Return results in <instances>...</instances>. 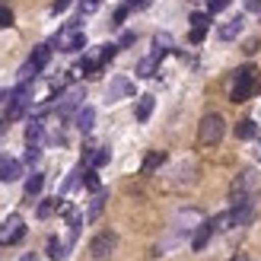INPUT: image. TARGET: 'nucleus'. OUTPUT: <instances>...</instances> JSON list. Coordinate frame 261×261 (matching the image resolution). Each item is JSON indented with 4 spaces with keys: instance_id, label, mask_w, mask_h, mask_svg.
<instances>
[{
    "instance_id": "33",
    "label": "nucleus",
    "mask_w": 261,
    "mask_h": 261,
    "mask_svg": "<svg viewBox=\"0 0 261 261\" xmlns=\"http://www.w3.org/2000/svg\"><path fill=\"white\" fill-rule=\"evenodd\" d=\"M150 4H153V0H127V7H130V10H147Z\"/></svg>"
},
{
    "instance_id": "38",
    "label": "nucleus",
    "mask_w": 261,
    "mask_h": 261,
    "mask_svg": "<svg viewBox=\"0 0 261 261\" xmlns=\"http://www.w3.org/2000/svg\"><path fill=\"white\" fill-rule=\"evenodd\" d=\"M19 261H38V255H35V252H25V255H22Z\"/></svg>"
},
{
    "instance_id": "13",
    "label": "nucleus",
    "mask_w": 261,
    "mask_h": 261,
    "mask_svg": "<svg viewBox=\"0 0 261 261\" xmlns=\"http://www.w3.org/2000/svg\"><path fill=\"white\" fill-rule=\"evenodd\" d=\"M106 201H109V194L106 191H96V198L89 201V211H86V223H93V220H99V214H102V207H106Z\"/></svg>"
},
{
    "instance_id": "8",
    "label": "nucleus",
    "mask_w": 261,
    "mask_h": 261,
    "mask_svg": "<svg viewBox=\"0 0 261 261\" xmlns=\"http://www.w3.org/2000/svg\"><path fill=\"white\" fill-rule=\"evenodd\" d=\"M130 96H134V83H130L127 76H112V83L106 89V99L118 102V99H130Z\"/></svg>"
},
{
    "instance_id": "30",
    "label": "nucleus",
    "mask_w": 261,
    "mask_h": 261,
    "mask_svg": "<svg viewBox=\"0 0 261 261\" xmlns=\"http://www.w3.org/2000/svg\"><path fill=\"white\" fill-rule=\"evenodd\" d=\"M229 7V0H207V13H223Z\"/></svg>"
},
{
    "instance_id": "16",
    "label": "nucleus",
    "mask_w": 261,
    "mask_h": 261,
    "mask_svg": "<svg viewBox=\"0 0 261 261\" xmlns=\"http://www.w3.org/2000/svg\"><path fill=\"white\" fill-rule=\"evenodd\" d=\"M42 188H45V175L42 172H32L29 178H25V198H38V194H42Z\"/></svg>"
},
{
    "instance_id": "41",
    "label": "nucleus",
    "mask_w": 261,
    "mask_h": 261,
    "mask_svg": "<svg viewBox=\"0 0 261 261\" xmlns=\"http://www.w3.org/2000/svg\"><path fill=\"white\" fill-rule=\"evenodd\" d=\"M7 160H10V156H0V172H4V166H7Z\"/></svg>"
},
{
    "instance_id": "29",
    "label": "nucleus",
    "mask_w": 261,
    "mask_h": 261,
    "mask_svg": "<svg viewBox=\"0 0 261 261\" xmlns=\"http://www.w3.org/2000/svg\"><path fill=\"white\" fill-rule=\"evenodd\" d=\"M96 10H99V0H80V16H89Z\"/></svg>"
},
{
    "instance_id": "25",
    "label": "nucleus",
    "mask_w": 261,
    "mask_h": 261,
    "mask_svg": "<svg viewBox=\"0 0 261 261\" xmlns=\"http://www.w3.org/2000/svg\"><path fill=\"white\" fill-rule=\"evenodd\" d=\"M163 163H166V153H150L147 160H143V172L150 175V172H156V169H160Z\"/></svg>"
},
{
    "instance_id": "32",
    "label": "nucleus",
    "mask_w": 261,
    "mask_h": 261,
    "mask_svg": "<svg viewBox=\"0 0 261 261\" xmlns=\"http://www.w3.org/2000/svg\"><path fill=\"white\" fill-rule=\"evenodd\" d=\"M204 35H207V29H191V32H188V42H191V45H201Z\"/></svg>"
},
{
    "instance_id": "31",
    "label": "nucleus",
    "mask_w": 261,
    "mask_h": 261,
    "mask_svg": "<svg viewBox=\"0 0 261 261\" xmlns=\"http://www.w3.org/2000/svg\"><path fill=\"white\" fill-rule=\"evenodd\" d=\"M7 25H13V10L0 7V29H7Z\"/></svg>"
},
{
    "instance_id": "22",
    "label": "nucleus",
    "mask_w": 261,
    "mask_h": 261,
    "mask_svg": "<svg viewBox=\"0 0 261 261\" xmlns=\"http://www.w3.org/2000/svg\"><path fill=\"white\" fill-rule=\"evenodd\" d=\"M89 153H86V160H89V166H93V169H99V166H106L109 160H112V153L109 150H96L93 153V147H86Z\"/></svg>"
},
{
    "instance_id": "2",
    "label": "nucleus",
    "mask_w": 261,
    "mask_h": 261,
    "mask_svg": "<svg viewBox=\"0 0 261 261\" xmlns=\"http://www.w3.org/2000/svg\"><path fill=\"white\" fill-rule=\"evenodd\" d=\"M226 134V118L220 112H207L198 124V143L201 147H217Z\"/></svg>"
},
{
    "instance_id": "20",
    "label": "nucleus",
    "mask_w": 261,
    "mask_h": 261,
    "mask_svg": "<svg viewBox=\"0 0 261 261\" xmlns=\"http://www.w3.org/2000/svg\"><path fill=\"white\" fill-rule=\"evenodd\" d=\"M255 134H258V127H255L252 118H242V121L236 124V137H239V140H252Z\"/></svg>"
},
{
    "instance_id": "1",
    "label": "nucleus",
    "mask_w": 261,
    "mask_h": 261,
    "mask_svg": "<svg viewBox=\"0 0 261 261\" xmlns=\"http://www.w3.org/2000/svg\"><path fill=\"white\" fill-rule=\"evenodd\" d=\"M160 181L169 191H185V188H191L194 181H198V166H194L191 160H181V163H175L172 169H169Z\"/></svg>"
},
{
    "instance_id": "12",
    "label": "nucleus",
    "mask_w": 261,
    "mask_h": 261,
    "mask_svg": "<svg viewBox=\"0 0 261 261\" xmlns=\"http://www.w3.org/2000/svg\"><path fill=\"white\" fill-rule=\"evenodd\" d=\"M93 124H96V109H93V106H83L80 112H76V127H80L83 134H89V130H93Z\"/></svg>"
},
{
    "instance_id": "6",
    "label": "nucleus",
    "mask_w": 261,
    "mask_h": 261,
    "mask_svg": "<svg viewBox=\"0 0 261 261\" xmlns=\"http://www.w3.org/2000/svg\"><path fill=\"white\" fill-rule=\"evenodd\" d=\"M255 188H258V172H255V169H242V172L232 178V185H229V201L236 204L242 198H249Z\"/></svg>"
},
{
    "instance_id": "7",
    "label": "nucleus",
    "mask_w": 261,
    "mask_h": 261,
    "mask_svg": "<svg viewBox=\"0 0 261 261\" xmlns=\"http://www.w3.org/2000/svg\"><path fill=\"white\" fill-rule=\"evenodd\" d=\"M25 236V223L19 214H10L4 223H0V245H16Z\"/></svg>"
},
{
    "instance_id": "28",
    "label": "nucleus",
    "mask_w": 261,
    "mask_h": 261,
    "mask_svg": "<svg viewBox=\"0 0 261 261\" xmlns=\"http://www.w3.org/2000/svg\"><path fill=\"white\" fill-rule=\"evenodd\" d=\"M127 13H130V7H127V4H124V7H118V10L112 13V29H118V25L127 19Z\"/></svg>"
},
{
    "instance_id": "19",
    "label": "nucleus",
    "mask_w": 261,
    "mask_h": 261,
    "mask_svg": "<svg viewBox=\"0 0 261 261\" xmlns=\"http://www.w3.org/2000/svg\"><path fill=\"white\" fill-rule=\"evenodd\" d=\"M156 67H160V58H156V55L143 58V61L137 64V76H143V80H147V76H156Z\"/></svg>"
},
{
    "instance_id": "34",
    "label": "nucleus",
    "mask_w": 261,
    "mask_h": 261,
    "mask_svg": "<svg viewBox=\"0 0 261 261\" xmlns=\"http://www.w3.org/2000/svg\"><path fill=\"white\" fill-rule=\"evenodd\" d=\"M73 4V0H55V7H51V13H64V10H67Z\"/></svg>"
},
{
    "instance_id": "17",
    "label": "nucleus",
    "mask_w": 261,
    "mask_h": 261,
    "mask_svg": "<svg viewBox=\"0 0 261 261\" xmlns=\"http://www.w3.org/2000/svg\"><path fill=\"white\" fill-rule=\"evenodd\" d=\"M58 207H61V198H42V204L35 207V217H38V220H48L51 214L58 211Z\"/></svg>"
},
{
    "instance_id": "39",
    "label": "nucleus",
    "mask_w": 261,
    "mask_h": 261,
    "mask_svg": "<svg viewBox=\"0 0 261 261\" xmlns=\"http://www.w3.org/2000/svg\"><path fill=\"white\" fill-rule=\"evenodd\" d=\"M229 261H252V258H249V255H242V252H239V255H232Z\"/></svg>"
},
{
    "instance_id": "5",
    "label": "nucleus",
    "mask_w": 261,
    "mask_h": 261,
    "mask_svg": "<svg viewBox=\"0 0 261 261\" xmlns=\"http://www.w3.org/2000/svg\"><path fill=\"white\" fill-rule=\"evenodd\" d=\"M83 99H86V89H83V86L64 89V93L58 96V115H61V118H70V115H76V112L83 109Z\"/></svg>"
},
{
    "instance_id": "26",
    "label": "nucleus",
    "mask_w": 261,
    "mask_h": 261,
    "mask_svg": "<svg viewBox=\"0 0 261 261\" xmlns=\"http://www.w3.org/2000/svg\"><path fill=\"white\" fill-rule=\"evenodd\" d=\"M214 13H191V29H207Z\"/></svg>"
},
{
    "instance_id": "4",
    "label": "nucleus",
    "mask_w": 261,
    "mask_h": 261,
    "mask_svg": "<svg viewBox=\"0 0 261 261\" xmlns=\"http://www.w3.org/2000/svg\"><path fill=\"white\" fill-rule=\"evenodd\" d=\"M115 252H118V236H115L112 229H102L99 236H93V242H89V258L93 261H112Z\"/></svg>"
},
{
    "instance_id": "23",
    "label": "nucleus",
    "mask_w": 261,
    "mask_h": 261,
    "mask_svg": "<svg viewBox=\"0 0 261 261\" xmlns=\"http://www.w3.org/2000/svg\"><path fill=\"white\" fill-rule=\"evenodd\" d=\"M64 255H67V245H64L61 239L51 236V239H48V258H51V261H61Z\"/></svg>"
},
{
    "instance_id": "40",
    "label": "nucleus",
    "mask_w": 261,
    "mask_h": 261,
    "mask_svg": "<svg viewBox=\"0 0 261 261\" xmlns=\"http://www.w3.org/2000/svg\"><path fill=\"white\" fill-rule=\"evenodd\" d=\"M4 134H7V118H0V140H4Z\"/></svg>"
},
{
    "instance_id": "10",
    "label": "nucleus",
    "mask_w": 261,
    "mask_h": 261,
    "mask_svg": "<svg viewBox=\"0 0 261 261\" xmlns=\"http://www.w3.org/2000/svg\"><path fill=\"white\" fill-rule=\"evenodd\" d=\"M214 232H217V229H214V220H204V223L191 232V249H194V252H204Z\"/></svg>"
},
{
    "instance_id": "36",
    "label": "nucleus",
    "mask_w": 261,
    "mask_h": 261,
    "mask_svg": "<svg viewBox=\"0 0 261 261\" xmlns=\"http://www.w3.org/2000/svg\"><path fill=\"white\" fill-rule=\"evenodd\" d=\"M245 10H249V13H261V0H245Z\"/></svg>"
},
{
    "instance_id": "37",
    "label": "nucleus",
    "mask_w": 261,
    "mask_h": 261,
    "mask_svg": "<svg viewBox=\"0 0 261 261\" xmlns=\"http://www.w3.org/2000/svg\"><path fill=\"white\" fill-rule=\"evenodd\" d=\"M255 48H258V38H249V42H245V48H242V51H245V55H252Z\"/></svg>"
},
{
    "instance_id": "27",
    "label": "nucleus",
    "mask_w": 261,
    "mask_h": 261,
    "mask_svg": "<svg viewBox=\"0 0 261 261\" xmlns=\"http://www.w3.org/2000/svg\"><path fill=\"white\" fill-rule=\"evenodd\" d=\"M83 185L89 188V191H99V175H96V169L89 166L86 172H83Z\"/></svg>"
},
{
    "instance_id": "18",
    "label": "nucleus",
    "mask_w": 261,
    "mask_h": 261,
    "mask_svg": "<svg viewBox=\"0 0 261 261\" xmlns=\"http://www.w3.org/2000/svg\"><path fill=\"white\" fill-rule=\"evenodd\" d=\"M16 178H22V163L19 160H7L4 172H0V181H16Z\"/></svg>"
},
{
    "instance_id": "11",
    "label": "nucleus",
    "mask_w": 261,
    "mask_h": 261,
    "mask_svg": "<svg viewBox=\"0 0 261 261\" xmlns=\"http://www.w3.org/2000/svg\"><path fill=\"white\" fill-rule=\"evenodd\" d=\"M242 25H245V19L242 16H232L229 22H223L217 29V35H220V42H232V38H239V32H242Z\"/></svg>"
},
{
    "instance_id": "14",
    "label": "nucleus",
    "mask_w": 261,
    "mask_h": 261,
    "mask_svg": "<svg viewBox=\"0 0 261 261\" xmlns=\"http://www.w3.org/2000/svg\"><path fill=\"white\" fill-rule=\"evenodd\" d=\"M153 106H156V99H153V96H140V99H137V106H134V118H137V121H147L150 115H153Z\"/></svg>"
},
{
    "instance_id": "3",
    "label": "nucleus",
    "mask_w": 261,
    "mask_h": 261,
    "mask_svg": "<svg viewBox=\"0 0 261 261\" xmlns=\"http://www.w3.org/2000/svg\"><path fill=\"white\" fill-rule=\"evenodd\" d=\"M255 76H258V70L252 67V64H245V67H239L236 73H232V89H229V102H245L252 96V86H255Z\"/></svg>"
},
{
    "instance_id": "15",
    "label": "nucleus",
    "mask_w": 261,
    "mask_h": 261,
    "mask_svg": "<svg viewBox=\"0 0 261 261\" xmlns=\"http://www.w3.org/2000/svg\"><path fill=\"white\" fill-rule=\"evenodd\" d=\"M169 51H172V35L156 32V35H153V55H156V58H166Z\"/></svg>"
},
{
    "instance_id": "24",
    "label": "nucleus",
    "mask_w": 261,
    "mask_h": 261,
    "mask_svg": "<svg viewBox=\"0 0 261 261\" xmlns=\"http://www.w3.org/2000/svg\"><path fill=\"white\" fill-rule=\"evenodd\" d=\"M80 175H83V169H73V172H70L67 178H64V181H61V194H67V191H73L76 185H80V181H83Z\"/></svg>"
},
{
    "instance_id": "9",
    "label": "nucleus",
    "mask_w": 261,
    "mask_h": 261,
    "mask_svg": "<svg viewBox=\"0 0 261 261\" xmlns=\"http://www.w3.org/2000/svg\"><path fill=\"white\" fill-rule=\"evenodd\" d=\"M45 140H48V121L45 118H32L25 124V143H29V147H42Z\"/></svg>"
},
{
    "instance_id": "35",
    "label": "nucleus",
    "mask_w": 261,
    "mask_h": 261,
    "mask_svg": "<svg viewBox=\"0 0 261 261\" xmlns=\"http://www.w3.org/2000/svg\"><path fill=\"white\" fill-rule=\"evenodd\" d=\"M134 38H137L134 32H124V35H121V42H118V48H127V45H134Z\"/></svg>"
},
{
    "instance_id": "21",
    "label": "nucleus",
    "mask_w": 261,
    "mask_h": 261,
    "mask_svg": "<svg viewBox=\"0 0 261 261\" xmlns=\"http://www.w3.org/2000/svg\"><path fill=\"white\" fill-rule=\"evenodd\" d=\"M51 48H55V45L48 42V45H38V48L32 51V58H29V61H35V67H38V70H42L45 64H48V58H51Z\"/></svg>"
}]
</instances>
